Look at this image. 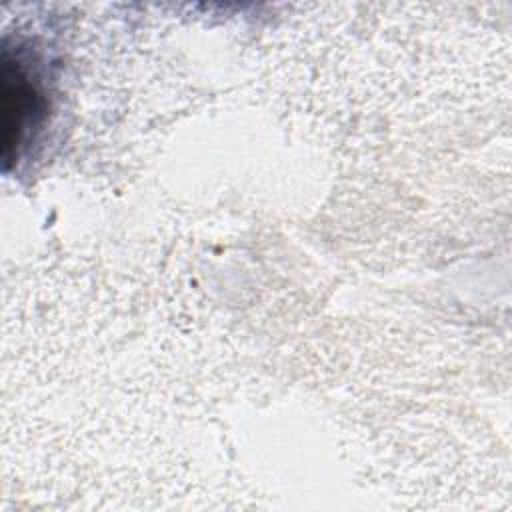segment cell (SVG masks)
Segmentation results:
<instances>
[{
  "instance_id": "1",
  "label": "cell",
  "mask_w": 512,
  "mask_h": 512,
  "mask_svg": "<svg viewBox=\"0 0 512 512\" xmlns=\"http://www.w3.org/2000/svg\"><path fill=\"white\" fill-rule=\"evenodd\" d=\"M48 112V98L34 70L22 56H10L4 50L2 64V156L4 162H16L36 130L42 128Z\"/></svg>"
}]
</instances>
